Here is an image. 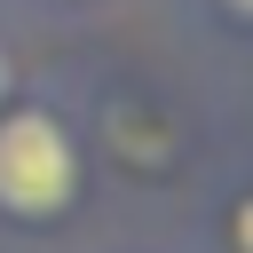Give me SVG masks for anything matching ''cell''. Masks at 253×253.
<instances>
[{
	"mask_svg": "<svg viewBox=\"0 0 253 253\" xmlns=\"http://www.w3.org/2000/svg\"><path fill=\"white\" fill-rule=\"evenodd\" d=\"M79 198V150L63 119L47 111H8L0 119V206L24 221H47Z\"/></svg>",
	"mask_w": 253,
	"mask_h": 253,
	"instance_id": "obj_1",
	"label": "cell"
},
{
	"mask_svg": "<svg viewBox=\"0 0 253 253\" xmlns=\"http://www.w3.org/2000/svg\"><path fill=\"white\" fill-rule=\"evenodd\" d=\"M221 8H237V16H245V0H221Z\"/></svg>",
	"mask_w": 253,
	"mask_h": 253,
	"instance_id": "obj_2",
	"label": "cell"
}]
</instances>
